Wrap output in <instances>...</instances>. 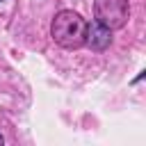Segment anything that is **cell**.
Returning <instances> with one entry per match:
<instances>
[{
	"label": "cell",
	"mask_w": 146,
	"mask_h": 146,
	"mask_svg": "<svg viewBox=\"0 0 146 146\" xmlns=\"http://www.w3.org/2000/svg\"><path fill=\"white\" fill-rule=\"evenodd\" d=\"M50 34H52L55 43H59L62 48H68V50L80 48V46H84V36H87V21L78 11L64 9L52 18Z\"/></svg>",
	"instance_id": "cell-1"
},
{
	"label": "cell",
	"mask_w": 146,
	"mask_h": 146,
	"mask_svg": "<svg viewBox=\"0 0 146 146\" xmlns=\"http://www.w3.org/2000/svg\"><path fill=\"white\" fill-rule=\"evenodd\" d=\"M94 14H96V21L107 30H119L130 18V5L128 0H96Z\"/></svg>",
	"instance_id": "cell-2"
},
{
	"label": "cell",
	"mask_w": 146,
	"mask_h": 146,
	"mask_svg": "<svg viewBox=\"0 0 146 146\" xmlns=\"http://www.w3.org/2000/svg\"><path fill=\"white\" fill-rule=\"evenodd\" d=\"M112 30H107L105 25H100L98 21L94 25H87V36H84V43L91 46L94 50H105L110 43H112Z\"/></svg>",
	"instance_id": "cell-3"
},
{
	"label": "cell",
	"mask_w": 146,
	"mask_h": 146,
	"mask_svg": "<svg viewBox=\"0 0 146 146\" xmlns=\"http://www.w3.org/2000/svg\"><path fill=\"white\" fill-rule=\"evenodd\" d=\"M2 141H5V139H2V135H0V144H2Z\"/></svg>",
	"instance_id": "cell-4"
}]
</instances>
